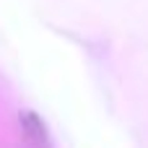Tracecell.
<instances>
[{"instance_id": "6da1fadb", "label": "cell", "mask_w": 148, "mask_h": 148, "mask_svg": "<svg viewBox=\"0 0 148 148\" xmlns=\"http://www.w3.org/2000/svg\"><path fill=\"white\" fill-rule=\"evenodd\" d=\"M18 125H21V135L29 143V148H52L47 125L34 109H18Z\"/></svg>"}]
</instances>
